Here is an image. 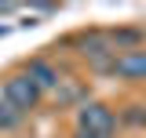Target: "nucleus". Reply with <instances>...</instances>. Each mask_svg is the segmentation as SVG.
Masks as SVG:
<instances>
[{
  "mask_svg": "<svg viewBox=\"0 0 146 138\" xmlns=\"http://www.w3.org/2000/svg\"><path fill=\"white\" fill-rule=\"evenodd\" d=\"M26 76H29V80H33V84L40 87V95H44V91H55V87H58V73H55V69L48 66L44 58H33V62L26 66Z\"/></svg>",
  "mask_w": 146,
  "mask_h": 138,
  "instance_id": "obj_4",
  "label": "nucleus"
},
{
  "mask_svg": "<svg viewBox=\"0 0 146 138\" xmlns=\"http://www.w3.org/2000/svg\"><path fill=\"white\" fill-rule=\"evenodd\" d=\"M18 120H22V113H18L15 105H11L7 98H4V95H0V131H11Z\"/></svg>",
  "mask_w": 146,
  "mask_h": 138,
  "instance_id": "obj_5",
  "label": "nucleus"
},
{
  "mask_svg": "<svg viewBox=\"0 0 146 138\" xmlns=\"http://www.w3.org/2000/svg\"><path fill=\"white\" fill-rule=\"evenodd\" d=\"M4 98L15 105L18 113H29V109L40 102V87H36L26 73H11V76L4 80Z\"/></svg>",
  "mask_w": 146,
  "mask_h": 138,
  "instance_id": "obj_2",
  "label": "nucleus"
},
{
  "mask_svg": "<svg viewBox=\"0 0 146 138\" xmlns=\"http://www.w3.org/2000/svg\"><path fill=\"white\" fill-rule=\"evenodd\" d=\"M113 73L121 80H146V51H128V55H117L113 62Z\"/></svg>",
  "mask_w": 146,
  "mask_h": 138,
  "instance_id": "obj_3",
  "label": "nucleus"
},
{
  "mask_svg": "<svg viewBox=\"0 0 146 138\" xmlns=\"http://www.w3.org/2000/svg\"><path fill=\"white\" fill-rule=\"evenodd\" d=\"M77 131L80 135H95V138H110L117 131V116L106 102H80L77 109Z\"/></svg>",
  "mask_w": 146,
  "mask_h": 138,
  "instance_id": "obj_1",
  "label": "nucleus"
}]
</instances>
